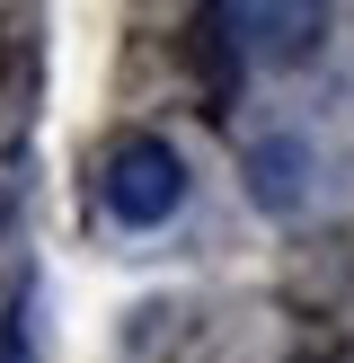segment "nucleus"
Here are the masks:
<instances>
[{
  "mask_svg": "<svg viewBox=\"0 0 354 363\" xmlns=\"http://www.w3.org/2000/svg\"><path fill=\"white\" fill-rule=\"evenodd\" d=\"M98 204L115 213L124 230H159L177 204H186V160H177L159 133L115 142V151H106V169H98Z\"/></svg>",
  "mask_w": 354,
  "mask_h": 363,
  "instance_id": "1",
  "label": "nucleus"
},
{
  "mask_svg": "<svg viewBox=\"0 0 354 363\" xmlns=\"http://www.w3.org/2000/svg\"><path fill=\"white\" fill-rule=\"evenodd\" d=\"M204 27H222L239 53H266V62H301V53H319V35H328V18L319 9H212Z\"/></svg>",
  "mask_w": 354,
  "mask_h": 363,
  "instance_id": "2",
  "label": "nucleus"
},
{
  "mask_svg": "<svg viewBox=\"0 0 354 363\" xmlns=\"http://www.w3.org/2000/svg\"><path fill=\"white\" fill-rule=\"evenodd\" d=\"M239 169H248V195L266 213H301V195H310V142L301 133H257L239 151Z\"/></svg>",
  "mask_w": 354,
  "mask_h": 363,
  "instance_id": "3",
  "label": "nucleus"
},
{
  "mask_svg": "<svg viewBox=\"0 0 354 363\" xmlns=\"http://www.w3.org/2000/svg\"><path fill=\"white\" fill-rule=\"evenodd\" d=\"M0 230H9V195H0Z\"/></svg>",
  "mask_w": 354,
  "mask_h": 363,
  "instance_id": "4",
  "label": "nucleus"
}]
</instances>
